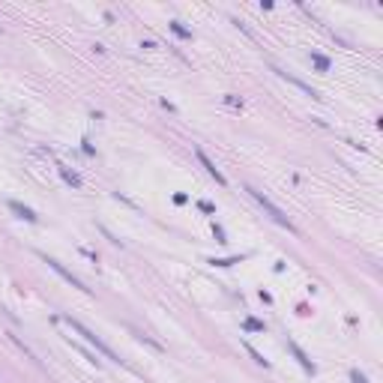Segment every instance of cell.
I'll use <instances>...</instances> for the list:
<instances>
[{
	"label": "cell",
	"instance_id": "obj_1",
	"mask_svg": "<svg viewBox=\"0 0 383 383\" xmlns=\"http://www.w3.org/2000/svg\"><path fill=\"white\" fill-rule=\"evenodd\" d=\"M57 321H63V324H69V327H72V330H75L78 336H84V339H87L90 345H96V351H99V354H105L108 360H114V363H120V357H117V354H114V351H111V348H108V345H105V342H102V339H99L96 333H90V330H87V327H84L81 321H75V318H69V315H60Z\"/></svg>",
	"mask_w": 383,
	"mask_h": 383
},
{
	"label": "cell",
	"instance_id": "obj_2",
	"mask_svg": "<svg viewBox=\"0 0 383 383\" xmlns=\"http://www.w3.org/2000/svg\"><path fill=\"white\" fill-rule=\"evenodd\" d=\"M246 192H249V195H252V198H255V201H258V204H261V207H264V210H267V213L276 219V222H279V225H285L288 231H294V225L288 222V216H285V213H282V210H279V207H276V204H273V201L264 195V192H258L255 186H246Z\"/></svg>",
	"mask_w": 383,
	"mask_h": 383
},
{
	"label": "cell",
	"instance_id": "obj_3",
	"mask_svg": "<svg viewBox=\"0 0 383 383\" xmlns=\"http://www.w3.org/2000/svg\"><path fill=\"white\" fill-rule=\"evenodd\" d=\"M42 258H45V264H48V267H51L54 273H60V276H63V279H66V282L72 285V288H78V291L90 294V288H84V282H81V279H75V276H72L69 270H63V264H57V261H54V258H48V255H42Z\"/></svg>",
	"mask_w": 383,
	"mask_h": 383
},
{
	"label": "cell",
	"instance_id": "obj_4",
	"mask_svg": "<svg viewBox=\"0 0 383 383\" xmlns=\"http://www.w3.org/2000/svg\"><path fill=\"white\" fill-rule=\"evenodd\" d=\"M195 156H198V162H201V165L207 168V174H210V177H213V180H216L219 186H228V180H225V174H222V171H219V168H216V165L210 162V156H207V153H204L201 147L195 150Z\"/></svg>",
	"mask_w": 383,
	"mask_h": 383
},
{
	"label": "cell",
	"instance_id": "obj_5",
	"mask_svg": "<svg viewBox=\"0 0 383 383\" xmlns=\"http://www.w3.org/2000/svg\"><path fill=\"white\" fill-rule=\"evenodd\" d=\"M288 348H291V354H294V357L300 360V366H303L306 372H312V375H315V363H312V360H309V357L303 354V348H300L297 342H288Z\"/></svg>",
	"mask_w": 383,
	"mask_h": 383
},
{
	"label": "cell",
	"instance_id": "obj_6",
	"mask_svg": "<svg viewBox=\"0 0 383 383\" xmlns=\"http://www.w3.org/2000/svg\"><path fill=\"white\" fill-rule=\"evenodd\" d=\"M9 210H15V213H18L21 219H27V222H36V219H39L30 207H24V204H18V201H9Z\"/></svg>",
	"mask_w": 383,
	"mask_h": 383
},
{
	"label": "cell",
	"instance_id": "obj_7",
	"mask_svg": "<svg viewBox=\"0 0 383 383\" xmlns=\"http://www.w3.org/2000/svg\"><path fill=\"white\" fill-rule=\"evenodd\" d=\"M312 63H315L321 72H327V69H330V57H324V54H312Z\"/></svg>",
	"mask_w": 383,
	"mask_h": 383
},
{
	"label": "cell",
	"instance_id": "obj_8",
	"mask_svg": "<svg viewBox=\"0 0 383 383\" xmlns=\"http://www.w3.org/2000/svg\"><path fill=\"white\" fill-rule=\"evenodd\" d=\"M240 261H243V258H213L210 264H213V267H234V264H240Z\"/></svg>",
	"mask_w": 383,
	"mask_h": 383
},
{
	"label": "cell",
	"instance_id": "obj_9",
	"mask_svg": "<svg viewBox=\"0 0 383 383\" xmlns=\"http://www.w3.org/2000/svg\"><path fill=\"white\" fill-rule=\"evenodd\" d=\"M246 351H249V354H252V360H255V363H258V366H264V369H270V360H264V354H258V351H255V348H252V345H246Z\"/></svg>",
	"mask_w": 383,
	"mask_h": 383
},
{
	"label": "cell",
	"instance_id": "obj_10",
	"mask_svg": "<svg viewBox=\"0 0 383 383\" xmlns=\"http://www.w3.org/2000/svg\"><path fill=\"white\" fill-rule=\"evenodd\" d=\"M171 30H174L177 36H183V39H189V36H192V30H186V27H183L180 21H171Z\"/></svg>",
	"mask_w": 383,
	"mask_h": 383
},
{
	"label": "cell",
	"instance_id": "obj_11",
	"mask_svg": "<svg viewBox=\"0 0 383 383\" xmlns=\"http://www.w3.org/2000/svg\"><path fill=\"white\" fill-rule=\"evenodd\" d=\"M246 330H252V333H264V324L255 321V318H249V321H246Z\"/></svg>",
	"mask_w": 383,
	"mask_h": 383
},
{
	"label": "cell",
	"instance_id": "obj_12",
	"mask_svg": "<svg viewBox=\"0 0 383 383\" xmlns=\"http://www.w3.org/2000/svg\"><path fill=\"white\" fill-rule=\"evenodd\" d=\"M63 177H66V180H69V183H72V186H81V180H78V177H75V174H72V171H66V168H63Z\"/></svg>",
	"mask_w": 383,
	"mask_h": 383
},
{
	"label": "cell",
	"instance_id": "obj_13",
	"mask_svg": "<svg viewBox=\"0 0 383 383\" xmlns=\"http://www.w3.org/2000/svg\"><path fill=\"white\" fill-rule=\"evenodd\" d=\"M351 381L354 383H369L366 381V375H360V372H351Z\"/></svg>",
	"mask_w": 383,
	"mask_h": 383
},
{
	"label": "cell",
	"instance_id": "obj_14",
	"mask_svg": "<svg viewBox=\"0 0 383 383\" xmlns=\"http://www.w3.org/2000/svg\"><path fill=\"white\" fill-rule=\"evenodd\" d=\"M198 207H201V210H204V213H213V204H210V201H201V204H198Z\"/></svg>",
	"mask_w": 383,
	"mask_h": 383
}]
</instances>
